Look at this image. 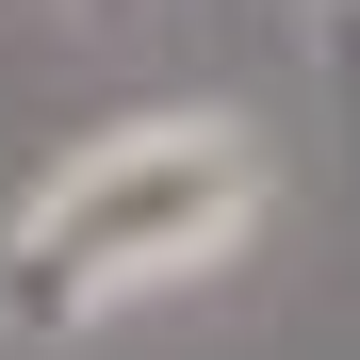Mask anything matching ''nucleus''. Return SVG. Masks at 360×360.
<instances>
[{"label": "nucleus", "mask_w": 360, "mask_h": 360, "mask_svg": "<svg viewBox=\"0 0 360 360\" xmlns=\"http://www.w3.org/2000/svg\"><path fill=\"white\" fill-rule=\"evenodd\" d=\"M278 213V148L246 131L229 98H164V115H115L66 164L0 213V328L17 344H82L148 295L246 262V229Z\"/></svg>", "instance_id": "nucleus-1"}]
</instances>
